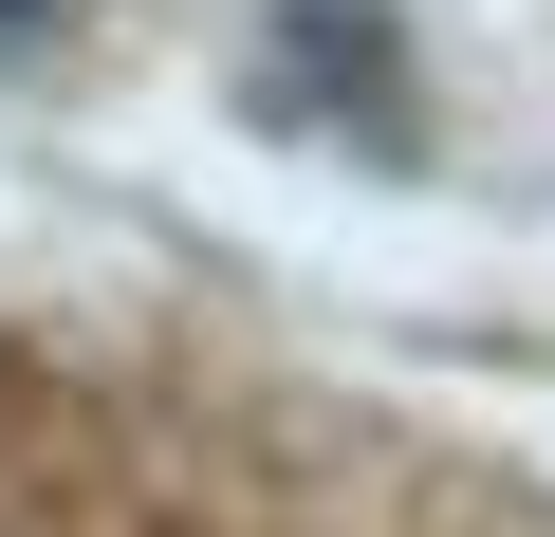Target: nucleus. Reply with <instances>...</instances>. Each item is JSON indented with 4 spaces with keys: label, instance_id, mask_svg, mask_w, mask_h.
<instances>
[{
    "label": "nucleus",
    "instance_id": "obj_1",
    "mask_svg": "<svg viewBox=\"0 0 555 537\" xmlns=\"http://www.w3.org/2000/svg\"><path fill=\"white\" fill-rule=\"evenodd\" d=\"M20 38H38V0H0V56H20Z\"/></svg>",
    "mask_w": 555,
    "mask_h": 537
}]
</instances>
